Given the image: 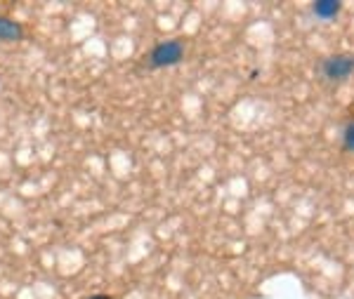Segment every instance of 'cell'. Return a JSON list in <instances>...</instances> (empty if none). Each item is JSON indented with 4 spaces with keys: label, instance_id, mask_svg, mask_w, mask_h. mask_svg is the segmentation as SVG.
Listing matches in <instances>:
<instances>
[{
    "label": "cell",
    "instance_id": "cell-5",
    "mask_svg": "<svg viewBox=\"0 0 354 299\" xmlns=\"http://www.w3.org/2000/svg\"><path fill=\"white\" fill-rule=\"evenodd\" d=\"M342 146L345 151H354V120H350L342 130Z\"/></svg>",
    "mask_w": 354,
    "mask_h": 299
},
{
    "label": "cell",
    "instance_id": "cell-4",
    "mask_svg": "<svg viewBox=\"0 0 354 299\" xmlns=\"http://www.w3.org/2000/svg\"><path fill=\"white\" fill-rule=\"evenodd\" d=\"M342 10V3L338 0H317L312 5V12L317 19H335V15H340Z\"/></svg>",
    "mask_w": 354,
    "mask_h": 299
},
{
    "label": "cell",
    "instance_id": "cell-2",
    "mask_svg": "<svg viewBox=\"0 0 354 299\" xmlns=\"http://www.w3.org/2000/svg\"><path fill=\"white\" fill-rule=\"evenodd\" d=\"M319 71H322L324 78L333 80V83H340V80H347L354 73V55H333L326 57V59L319 64Z\"/></svg>",
    "mask_w": 354,
    "mask_h": 299
},
{
    "label": "cell",
    "instance_id": "cell-3",
    "mask_svg": "<svg viewBox=\"0 0 354 299\" xmlns=\"http://www.w3.org/2000/svg\"><path fill=\"white\" fill-rule=\"evenodd\" d=\"M21 36H24V26L19 21L10 19V17L0 15V40L3 43H17V40H21Z\"/></svg>",
    "mask_w": 354,
    "mask_h": 299
},
{
    "label": "cell",
    "instance_id": "cell-6",
    "mask_svg": "<svg viewBox=\"0 0 354 299\" xmlns=\"http://www.w3.org/2000/svg\"><path fill=\"white\" fill-rule=\"evenodd\" d=\"M88 299H111V295H104V292H100V295H93V297H88Z\"/></svg>",
    "mask_w": 354,
    "mask_h": 299
},
{
    "label": "cell",
    "instance_id": "cell-1",
    "mask_svg": "<svg viewBox=\"0 0 354 299\" xmlns=\"http://www.w3.org/2000/svg\"><path fill=\"white\" fill-rule=\"evenodd\" d=\"M185 59V45L182 40H163L149 52V66L151 68H170L177 66Z\"/></svg>",
    "mask_w": 354,
    "mask_h": 299
}]
</instances>
